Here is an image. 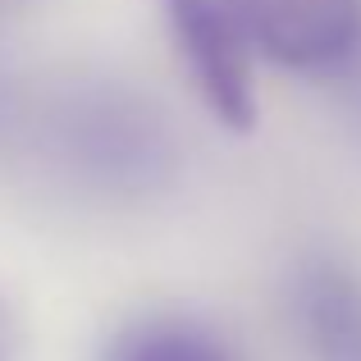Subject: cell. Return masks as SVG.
Instances as JSON below:
<instances>
[{
    "label": "cell",
    "instance_id": "obj_1",
    "mask_svg": "<svg viewBox=\"0 0 361 361\" xmlns=\"http://www.w3.org/2000/svg\"><path fill=\"white\" fill-rule=\"evenodd\" d=\"M42 151L73 188L142 202L178 178V128L151 92L123 78H73L37 119Z\"/></svg>",
    "mask_w": 361,
    "mask_h": 361
},
{
    "label": "cell",
    "instance_id": "obj_2",
    "mask_svg": "<svg viewBox=\"0 0 361 361\" xmlns=\"http://www.w3.org/2000/svg\"><path fill=\"white\" fill-rule=\"evenodd\" d=\"M165 37L197 101L224 128L256 123V51L233 0H160Z\"/></svg>",
    "mask_w": 361,
    "mask_h": 361
},
{
    "label": "cell",
    "instance_id": "obj_3",
    "mask_svg": "<svg viewBox=\"0 0 361 361\" xmlns=\"http://www.w3.org/2000/svg\"><path fill=\"white\" fill-rule=\"evenodd\" d=\"M256 60L325 78L361 60V0H233Z\"/></svg>",
    "mask_w": 361,
    "mask_h": 361
},
{
    "label": "cell",
    "instance_id": "obj_4",
    "mask_svg": "<svg viewBox=\"0 0 361 361\" xmlns=\"http://www.w3.org/2000/svg\"><path fill=\"white\" fill-rule=\"evenodd\" d=\"M283 307L307 361H361V270L353 261L334 252L302 256Z\"/></svg>",
    "mask_w": 361,
    "mask_h": 361
},
{
    "label": "cell",
    "instance_id": "obj_5",
    "mask_svg": "<svg viewBox=\"0 0 361 361\" xmlns=\"http://www.w3.org/2000/svg\"><path fill=\"white\" fill-rule=\"evenodd\" d=\"M101 361H247L224 325L197 311H137L110 329Z\"/></svg>",
    "mask_w": 361,
    "mask_h": 361
},
{
    "label": "cell",
    "instance_id": "obj_6",
    "mask_svg": "<svg viewBox=\"0 0 361 361\" xmlns=\"http://www.w3.org/2000/svg\"><path fill=\"white\" fill-rule=\"evenodd\" d=\"M18 343H23V329H18V316L9 307V298L0 293V361H18Z\"/></svg>",
    "mask_w": 361,
    "mask_h": 361
},
{
    "label": "cell",
    "instance_id": "obj_7",
    "mask_svg": "<svg viewBox=\"0 0 361 361\" xmlns=\"http://www.w3.org/2000/svg\"><path fill=\"white\" fill-rule=\"evenodd\" d=\"M0 115H5V78H0Z\"/></svg>",
    "mask_w": 361,
    "mask_h": 361
}]
</instances>
